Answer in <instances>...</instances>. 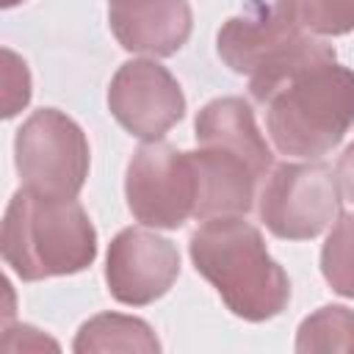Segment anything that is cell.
I'll return each mask as SVG.
<instances>
[{
  "instance_id": "1",
  "label": "cell",
  "mask_w": 354,
  "mask_h": 354,
  "mask_svg": "<svg viewBox=\"0 0 354 354\" xmlns=\"http://www.w3.org/2000/svg\"><path fill=\"white\" fill-rule=\"evenodd\" d=\"M249 94L266 105V127L282 155L315 160L354 127V69L337 64L332 44H321Z\"/></svg>"
},
{
  "instance_id": "2",
  "label": "cell",
  "mask_w": 354,
  "mask_h": 354,
  "mask_svg": "<svg viewBox=\"0 0 354 354\" xmlns=\"http://www.w3.org/2000/svg\"><path fill=\"white\" fill-rule=\"evenodd\" d=\"M199 171V221L213 216H246L257 199V183L268 177L274 155L257 130L249 102L241 97L210 100L194 122Z\"/></svg>"
},
{
  "instance_id": "3",
  "label": "cell",
  "mask_w": 354,
  "mask_h": 354,
  "mask_svg": "<svg viewBox=\"0 0 354 354\" xmlns=\"http://www.w3.org/2000/svg\"><path fill=\"white\" fill-rule=\"evenodd\" d=\"M188 254L227 310L243 321H268L290 301L285 268L268 254L260 230L243 216L205 218L191 232Z\"/></svg>"
},
{
  "instance_id": "4",
  "label": "cell",
  "mask_w": 354,
  "mask_h": 354,
  "mask_svg": "<svg viewBox=\"0 0 354 354\" xmlns=\"http://www.w3.org/2000/svg\"><path fill=\"white\" fill-rule=\"evenodd\" d=\"M3 260L25 282L86 271L97 257V230L77 199H50L19 188L3 216Z\"/></svg>"
},
{
  "instance_id": "5",
  "label": "cell",
  "mask_w": 354,
  "mask_h": 354,
  "mask_svg": "<svg viewBox=\"0 0 354 354\" xmlns=\"http://www.w3.org/2000/svg\"><path fill=\"white\" fill-rule=\"evenodd\" d=\"M321 44L304 25L301 0H249L216 36L221 61L232 72L249 75V88L268 83Z\"/></svg>"
},
{
  "instance_id": "6",
  "label": "cell",
  "mask_w": 354,
  "mask_h": 354,
  "mask_svg": "<svg viewBox=\"0 0 354 354\" xmlns=\"http://www.w3.org/2000/svg\"><path fill=\"white\" fill-rule=\"evenodd\" d=\"M14 160L22 188L50 199H75L88 177V138L58 108H41L17 130Z\"/></svg>"
},
{
  "instance_id": "7",
  "label": "cell",
  "mask_w": 354,
  "mask_h": 354,
  "mask_svg": "<svg viewBox=\"0 0 354 354\" xmlns=\"http://www.w3.org/2000/svg\"><path fill=\"white\" fill-rule=\"evenodd\" d=\"M127 207L136 221L155 230H177L199 205V171L191 152L166 141L141 144L124 177Z\"/></svg>"
},
{
  "instance_id": "8",
  "label": "cell",
  "mask_w": 354,
  "mask_h": 354,
  "mask_svg": "<svg viewBox=\"0 0 354 354\" xmlns=\"http://www.w3.org/2000/svg\"><path fill=\"white\" fill-rule=\"evenodd\" d=\"M260 221L282 241L318 238L340 216V185L326 163H282L257 196Z\"/></svg>"
},
{
  "instance_id": "9",
  "label": "cell",
  "mask_w": 354,
  "mask_h": 354,
  "mask_svg": "<svg viewBox=\"0 0 354 354\" xmlns=\"http://www.w3.org/2000/svg\"><path fill=\"white\" fill-rule=\"evenodd\" d=\"M108 108L130 136L158 141L185 116V94L166 66L133 58L111 77Z\"/></svg>"
},
{
  "instance_id": "10",
  "label": "cell",
  "mask_w": 354,
  "mask_h": 354,
  "mask_svg": "<svg viewBox=\"0 0 354 354\" xmlns=\"http://www.w3.org/2000/svg\"><path fill=\"white\" fill-rule=\"evenodd\" d=\"M180 277V252L158 232L127 227L122 230L105 257V282L119 304L144 307L169 293Z\"/></svg>"
},
{
  "instance_id": "11",
  "label": "cell",
  "mask_w": 354,
  "mask_h": 354,
  "mask_svg": "<svg viewBox=\"0 0 354 354\" xmlns=\"http://www.w3.org/2000/svg\"><path fill=\"white\" fill-rule=\"evenodd\" d=\"M108 25L124 50L166 58L188 41L194 14L188 0H111Z\"/></svg>"
},
{
  "instance_id": "12",
  "label": "cell",
  "mask_w": 354,
  "mask_h": 354,
  "mask_svg": "<svg viewBox=\"0 0 354 354\" xmlns=\"http://www.w3.org/2000/svg\"><path fill=\"white\" fill-rule=\"evenodd\" d=\"M72 348L77 354H102V351L158 354L160 343L147 321L122 313H100L77 329Z\"/></svg>"
},
{
  "instance_id": "13",
  "label": "cell",
  "mask_w": 354,
  "mask_h": 354,
  "mask_svg": "<svg viewBox=\"0 0 354 354\" xmlns=\"http://www.w3.org/2000/svg\"><path fill=\"white\" fill-rule=\"evenodd\" d=\"M296 351H348L354 354V310L326 304L307 315L296 332Z\"/></svg>"
},
{
  "instance_id": "14",
  "label": "cell",
  "mask_w": 354,
  "mask_h": 354,
  "mask_svg": "<svg viewBox=\"0 0 354 354\" xmlns=\"http://www.w3.org/2000/svg\"><path fill=\"white\" fill-rule=\"evenodd\" d=\"M321 274L329 288L354 299V213H340L321 249Z\"/></svg>"
},
{
  "instance_id": "15",
  "label": "cell",
  "mask_w": 354,
  "mask_h": 354,
  "mask_svg": "<svg viewBox=\"0 0 354 354\" xmlns=\"http://www.w3.org/2000/svg\"><path fill=\"white\" fill-rule=\"evenodd\" d=\"M301 17L318 36H343L354 30V0H301Z\"/></svg>"
},
{
  "instance_id": "16",
  "label": "cell",
  "mask_w": 354,
  "mask_h": 354,
  "mask_svg": "<svg viewBox=\"0 0 354 354\" xmlns=\"http://www.w3.org/2000/svg\"><path fill=\"white\" fill-rule=\"evenodd\" d=\"M3 58H6V72H3V77H6V105H3V116L11 119L30 100V75H28L25 61L17 58L11 50H3Z\"/></svg>"
},
{
  "instance_id": "17",
  "label": "cell",
  "mask_w": 354,
  "mask_h": 354,
  "mask_svg": "<svg viewBox=\"0 0 354 354\" xmlns=\"http://www.w3.org/2000/svg\"><path fill=\"white\" fill-rule=\"evenodd\" d=\"M335 177H337V185H340V194L354 202V141L343 149V155L337 158V166H335Z\"/></svg>"
},
{
  "instance_id": "18",
  "label": "cell",
  "mask_w": 354,
  "mask_h": 354,
  "mask_svg": "<svg viewBox=\"0 0 354 354\" xmlns=\"http://www.w3.org/2000/svg\"><path fill=\"white\" fill-rule=\"evenodd\" d=\"M0 3H3V8H11V6H19L22 0H0Z\"/></svg>"
}]
</instances>
